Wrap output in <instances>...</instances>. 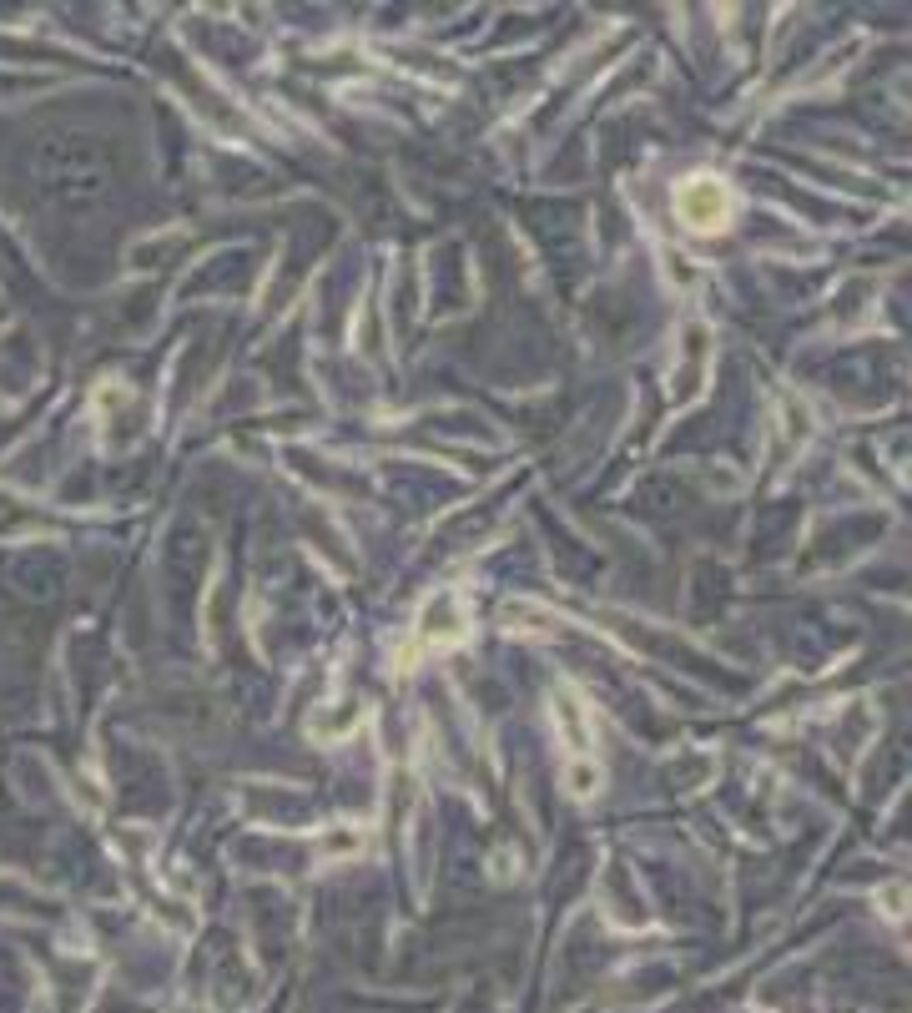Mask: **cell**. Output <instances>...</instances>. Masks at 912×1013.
I'll use <instances>...</instances> for the list:
<instances>
[{
    "instance_id": "obj_1",
    "label": "cell",
    "mask_w": 912,
    "mask_h": 1013,
    "mask_svg": "<svg viewBox=\"0 0 912 1013\" xmlns=\"http://www.w3.org/2000/svg\"><path fill=\"white\" fill-rule=\"evenodd\" d=\"M676 207H681V217H686L696 232H716V227H726V217H731V197H726V187H721L716 177H691V182H681Z\"/></svg>"
}]
</instances>
